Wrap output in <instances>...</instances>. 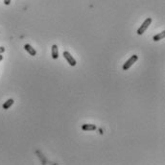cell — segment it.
<instances>
[{"mask_svg": "<svg viewBox=\"0 0 165 165\" xmlns=\"http://www.w3.org/2000/svg\"><path fill=\"white\" fill-rule=\"evenodd\" d=\"M137 60H138V56H137V55H133V56L131 57L130 59L128 60V61L124 64V65H123V69H124V70H128V69L130 68V67L133 66V64H135V62H137Z\"/></svg>", "mask_w": 165, "mask_h": 165, "instance_id": "obj_1", "label": "cell"}, {"mask_svg": "<svg viewBox=\"0 0 165 165\" xmlns=\"http://www.w3.org/2000/svg\"><path fill=\"white\" fill-rule=\"evenodd\" d=\"M151 22H152V18L151 17H148L147 19H145V21L142 23V25H141L139 27V29L137 30L138 35H142V34H144V32H145V31L148 29L149 26H150Z\"/></svg>", "mask_w": 165, "mask_h": 165, "instance_id": "obj_2", "label": "cell"}, {"mask_svg": "<svg viewBox=\"0 0 165 165\" xmlns=\"http://www.w3.org/2000/svg\"><path fill=\"white\" fill-rule=\"evenodd\" d=\"M64 58L65 60L67 61V62L71 65V66H75L76 65V61H75V59L73 58L71 55H70L69 52H67V51H64Z\"/></svg>", "mask_w": 165, "mask_h": 165, "instance_id": "obj_3", "label": "cell"}, {"mask_svg": "<svg viewBox=\"0 0 165 165\" xmlns=\"http://www.w3.org/2000/svg\"><path fill=\"white\" fill-rule=\"evenodd\" d=\"M24 49L28 52L29 54L31 55V56H36V51L33 48L32 46L30 45V44H25V45H24Z\"/></svg>", "mask_w": 165, "mask_h": 165, "instance_id": "obj_4", "label": "cell"}, {"mask_svg": "<svg viewBox=\"0 0 165 165\" xmlns=\"http://www.w3.org/2000/svg\"><path fill=\"white\" fill-rule=\"evenodd\" d=\"M52 58H53L54 60H57L58 58H59V51H58V46L56 44H54L53 46H52Z\"/></svg>", "mask_w": 165, "mask_h": 165, "instance_id": "obj_5", "label": "cell"}, {"mask_svg": "<svg viewBox=\"0 0 165 165\" xmlns=\"http://www.w3.org/2000/svg\"><path fill=\"white\" fill-rule=\"evenodd\" d=\"M82 129L83 131H94L96 130V126L93 124H83L82 126Z\"/></svg>", "mask_w": 165, "mask_h": 165, "instance_id": "obj_6", "label": "cell"}, {"mask_svg": "<svg viewBox=\"0 0 165 165\" xmlns=\"http://www.w3.org/2000/svg\"><path fill=\"white\" fill-rule=\"evenodd\" d=\"M164 36H165V31H162L161 33H159V34H158V35L154 36L153 40L154 41H158V40H161L162 38H164Z\"/></svg>", "mask_w": 165, "mask_h": 165, "instance_id": "obj_7", "label": "cell"}, {"mask_svg": "<svg viewBox=\"0 0 165 165\" xmlns=\"http://www.w3.org/2000/svg\"><path fill=\"white\" fill-rule=\"evenodd\" d=\"M13 104H14V100H13V99H9V100L6 101V102H5V103L3 104V109H8L10 108V107L12 106Z\"/></svg>", "mask_w": 165, "mask_h": 165, "instance_id": "obj_8", "label": "cell"}, {"mask_svg": "<svg viewBox=\"0 0 165 165\" xmlns=\"http://www.w3.org/2000/svg\"><path fill=\"white\" fill-rule=\"evenodd\" d=\"M4 4L5 5H10L11 4V0H4Z\"/></svg>", "mask_w": 165, "mask_h": 165, "instance_id": "obj_9", "label": "cell"}, {"mask_svg": "<svg viewBox=\"0 0 165 165\" xmlns=\"http://www.w3.org/2000/svg\"><path fill=\"white\" fill-rule=\"evenodd\" d=\"M4 52H5V48H4V47H0V54H2V53H4Z\"/></svg>", "mask_w": 165, "mask_h": 165, "instance_id": "obj_10", "label": "cell"}, {"mask_svg": "<svg viewBox=\"0 0 165 165\" xmlns=\"http://www.w3.org/2000/svg\"><path fill=\"white\" fill-rule=\"evenodd\" d=\"M2 60H3V56H2V55H1V54H0V62H1V61H2Z\"/></svg>", "mask_w": 165, "mask_h": 165, "instance_id": "obj_11", "label": "cell"}]
</instances>
